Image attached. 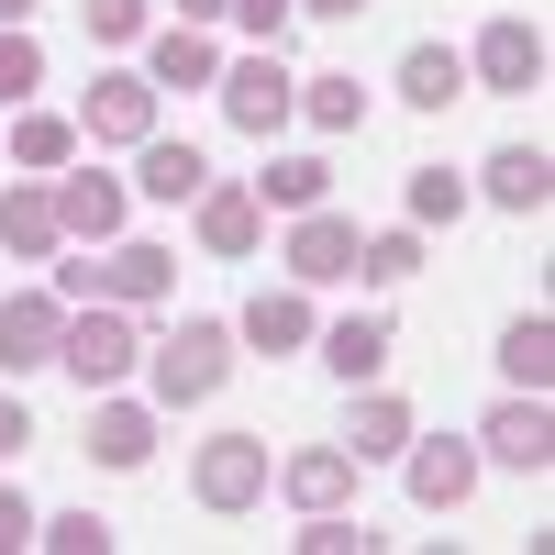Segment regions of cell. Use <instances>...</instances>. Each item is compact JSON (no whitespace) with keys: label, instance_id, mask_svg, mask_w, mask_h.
Wrapping results in <instances>:
<instances>
[{"label":"cell","instance_id":"1","mask_svg":"<svg viewBox=\"0 0 555 555\" xmlns=\"http://www.w3.org/2000/svg\"><path fill=\"white\" fill-rule=\"evenodd\" d=\"M234 378V322H178L167 345H145V400L156 411H201Z\"/></svg>","mask_w":555,"mask_h":555},{"label":"cell","instance_id":"2","mask_svg":"<svg viewBox=\"0 0 555 555\" xmlns=\"http://www.w3.org/2000/svg\"><path fill=\"white\" fill-rule=\"evenodd\" d=\"M167 289H178V256H167V245H122V234H112L101 256L56 267V300H67V311H78V300H122V311H156Z\"/></svg>","mask_w":555,"mask_h":555},{"label":"cell","instance_id":"3","mask_svg":"<svg viewBox=\"0 0 555 555\" xmlns=\"http://www.w3.org/2000/svg\"><path fill=\"white\" fill-rule=\"evenodd\" d=\"M56 366H67L89 400L122 389L133 366H145V334H133V311H122V300H78V311H67V334H56Z\"/></svg>","mask_w":555,"mask_h":555},{"label":"cell","instance_id":"4","mask_svg":"<svg viewBox=\"0 0 555 555\" xmlns=\"http://www.w3.org/2000/svg\"><path fill=\"white\" fill-rule=\"evenodd\" d=\"M267 489H278L267 434H211V444L190 455V500H201V512H222V522H234V512H256Z\"/></svg>","mask_w":555,"mask_h":555},{"label":"cell","instance_id":"5","mask_svg":"<svg viewBox=\"0 0 555 555\" xmlns=\"http://www.w3.org/2000/svg\"><path fill=\"white\" fill-rule=\"evenodd\" d=\"M211 101H222V122H234V133H256V145H267L278 122H300V78L278 67V44H256V56H234V67L211 78Z\"/></svg>","mask_w":555,"mask_h":555},{"label":"cell","instance_id":"6","mask_svg":"<svg viewBox=\"0 0 555 555\" xmlns=\"http://www.w3.org/2000/svg\"><path fill=\"white\" fill-rule=\"evenodd\" d=\"M156 101H167V89L145 67H101V78H89V112H78V145H145Z\"/></svg>","mask_w":555,"mask_h":555},{"label":"cell","instance_id":"7","mask_svg":"<svg viewBox=\"0 0 555 555\" xmlns=\"http://www.w3.org/2000/svg\"><path fill=\"white\" fill-rule=\"evenodd\" d=\"M478 467H522V478L555 467V411H544V389H512V400L478 423Z\"/></svg>","mask_w":555,"mask_h":555},{"label":"cell","instance_id":"8","mask_svg":"<svg viewBox=\"0 0 555 555\" xmlns=\"http://www.w3.org/2000/svg\"><path fill=\"white\" fill-rule=\"evenodd\" d=\"M400 478H411V512H467V500H478V434H444V444L411 434Z\"/></svg>","mask_w":555,"mask_h":555},{"label":"cell","instance_id":"9","mask_svg":"<svg viewBox=\"0 0 555 555\" xmlns=\"http://www.w3.org/2000/svg\"><path fill=\"white\" fill-rule=\"evenodd\" d=\"M467 78L478 89H500V101H522V89H544V34L522 23V12H500L478 44H467Z\"/></svg>","mask_w":555,"mask_h":555},{"label":"cell","instance_id":"10","mask_svg":"<svg viewBox=\"0 0 555 555\" xmlns=\"http://www.w3.org/2000/svg\"><path fill=\"white\" fill-rule=\"evenodd\" d=\"M0 245L23 267H56L67 256V222H56V178H0Z\"/></svg>","mask_w":555,"mask_h":555},{"label":"cell","instance_id":"11","mask_svg":"<svg viewBox=\"0 0 555 555\" xmlns=\"http://www.w3.org/2000/svg\"><path fill=\"white\" fill-rule=\"evenodd\" d=\"M56 334H67V300H56V289L0 300V378H34V366H56Z\"/></svg>","mask_w":555,"mask_h":555},{"label":"cell","instance_id":"12","mask_svg":"<svg viewBox=\"0 0 555 555\" xmlns=\"http://www.w3.org/2000/svg\"><path fill=\"white\" fill-rule=\"evenodd\" d=\"M356 222L345 211H289V278L300 289H334V278H356Z\"/></svg>","mask_w":555,"mask_h":555},{"label":"cell","instance_id":"13","mask_svg":"<svg viewBox=\"0 0 555 555\" xmlns=\"http://www.w3.org/2000/svg\"><path fill=\"white\" fill-rule=\"evenodd\" d=\"M322 334V311H311V289L289 278V289H256L245 311H234V345H256V356H300Z\"/></svg>","mask_w":555,"mask_h":555},{"label":"cell","instance_id":"14","mask_svg":"<svg viewBox=\"0 0 555 555\" xmlns=\"http://www.w3.org/2000/svg\"><path fill=\"white\" fill-rule=\"evenodd\" d=\"M145 455H156V400H122V389H101V411H89V467L133 478Z\"/></svg>","mask_w":555,"mask_h":555},{"label":"cell","instance_id":"15","mask_svg":"<svg viewBox=\"0 0 555 555\" xmlns=\"http://www.w3.org/2000/svg\"><path fill=\"white\" fill-rule=\"evenodd\" d=\"M122 211H133L122 178H101V167L56 178V222H67V245H112V234H122Z\"/></svg>","mask_w":555,"mask_h":555},{"label":"cell","instance_id":"16","mask_svg":"<svg viewBox=\"0 0 555 555\" xmlns=\"http://www.w3.org/2000/svg\"><path fill=\"white\" fill-rule=\"evenodd\" d=\"M411 434H423V423H411V400L366 378V389H356V423H345V455H356V467H400Z\"/></svg>","mask_w":555,"mask_h":555},{"label":"cell","instance_id":"17","mask_svg":"<svg viewBox=\"0 0 555 555\" xmlns=\"http://www.w3.org/2000/svg\"><path fill=\"white\" fill-rule=\"evenodd\" d=\"M278 489H289V512H345L356 500V455L345 444H300V455H278Z\"/></svg>","mask_w":555,"mask_h":555},{"label":"cell","instance_id":"18","mask_svg":"<svg viewBox=\"0 0 555 555\" xmlns=\"http://www.w3.org/2000/svg\"><path fill=\"white\" fill-rule=\"evenodd\" d=\"M190 211H201V245L211 256H256V234H267V201L245 190V178H211Z\"/></svg>","mask_w":555,"mask_h":555},{"label":"cell","instance_id":"19","mask_svg":"<svg viewBox=\"0 0 555 555\" xmlns=\"http://www.w3.org/2000/svg\"><path fill=\"white\" fill-rule=\"evenodd\" d=\"M478 201H489V211H544V201H555V156H544V145H500V156L478 167Z\"/></svg>","mask_w":555,"mask_h":555},{"label":"cell","instance_id":"20","mask_svg":"<svg viewBox=\"0 0 555 555\" xmlns=\"http://www.w3.org/2000/svg\"><path fill=\"white\" fill-rule=\"evenodd\" d=\"M133 190L178 211V201L211 190V167H201V145H178V133H145V145H133Z\"/></svg>","mask_w":555,"mask_h":555},{"label":"cell","instance_id":"21","mask_svg":"<svg viewBox=\"0 0 555 555\" xmlns=\"http://www.w3.org/2000/svg\"><path fill=\"white\" fill-rule=\"evenodd\" d=\"M145 78H156V89H211L222 56H211L201 23H156V34H145Z\"/></svg>","mask_w":555,"mask_h":555},{"label":"cell","instance_id":"22","mask_svg":"<svg viewBox=\"0 0 555 555\" xmlns=\"http://www.w3.org/2000/svg\"><path fill=\"white\" fill-rule=\"evenodd\" d=\"M311 345H322V366H334L345 389H366V378L389 366V322H378V311H345V322H322Z\"/></svg>","mask_w":555,"mask_h":555},{"label":"cell","instance_id":"23","mask_svg":"<svg viewBox=\"0 0 555 555\" xmlns=\"http://www.w3.org/2000/svg\"><path fill=\"white\" fill-rule=\"evenodd\" d=\"M0 156H12L23 178H67L78 167V122L67 112H12V145H0Z\"/></svg>","mask_w":555,"mask_h":555},{"label":"cell","instance_id":"24","mask_svg":"<svg viewBox=\"0 0 555 555\" xmlns=\"http://www.w3.org/2000/svg\"><path fill=\"white\" fill-rule=\"evenodd\" d=\"M400 101L411 112H455L467 101V56H455V44H411L400 56Z\"/></svg>","mask_w":555,"mask_h":555},{"label":"cell","instance_id":"25","mask_svg":"<svg viewBox=\"0 0 555 555\" xmlns=\"http://www.w3.org/2000/svg\"><path fill=\"white\" fill-rule=\"evenodd\" d=\"M245 190L267 211H322V201H334V167H322V156H267V178H245Z\"/></svg>","mask_w":555,"mask_h":555},{"label":"cell","instance_id":"26","mask_svg":"<svg viewBox=\"0 0 555 555\" xmlns=\"http://www.w3.org/2000/svg\"><path fill=\"white\" fill-rule=\"evenodd\" d=\"M356 278L411 289V278H423V222H389V234H366V245H356Z\"/></svg>","mask_w":555,"mask_h":555},{"label":"cell","instance_id":"27","mask_svg":"<svg viewBox=\"0 0 555 555\" xmlns=\"http://www.w3.org/2000/svg\"><path fill=\"white\" fill-rule=\"evenodd\" d=\"M500 378H512V389H544L555 378V322L544 311H522L512 334H500Z\"/></svg>","mask_w":555,"mask_h":555},{"label":"cell","instance_id":"28","mask_svg":"<svg viewBox=\"0 0 555 555\" xmlns=\"http://www.w3.org/2000/svg\"><path fill=\"white\" fill-rule=\"evenodd\" d=\"M300 122H311V133H356V122H366V89H356L345 67H322V78H300Z\"/></svg>","mask_w":555,"mask_h":555},{"label":"cell","instance_id":"29","mask_svg":"<svg viewBox=\"0 0 555 555\" xmlns=\"http://www.w3.org/2000/svg\"><path fill=\"white\" fill-rule=\"evenodd\" d=\"M467 201H478V190H467L455 167H411V190H400V222H423V234H434V222H455Z\"/></svg>","mask_w":555,"mask_h":555},{"label":"cell","instance_id":"30","mask_svg":"<svg viewBox=\"0 0 555 555\" xmlns=\"http://www.w3.org/2000/svg\"><path fill=\"white\" fill-rule=\"evenodd\" d=\"M300 555H366V544H378V533H366L356 512H300V533H289Z\"/></svg>","mask_w":555,"mask_h":555},{"label":"cell","instance_id":"31","mask_svg":"<svg viewBox=\"0 0 555 555\" xmlns=\"http://www.w3.org/2000/svg\"><path fill=\"white\" fill-rule=\"evenodd\" d=\"M34 89H44V44L34 34H0V112H23Z\"/></svg>","mask_w":555,"mask_h":555},{"label":"cell","instance_id":"32","mask_svg":"<svg viewBox=\"0 0 555 555\" xmlns=\"http://www.w3.org/2000/svg\"><path fill=\"white\" fill-rule=\"evenodd\" d=\"M78 12H89L101 44H145V34H156V0H78Z\"/></svg>","mask_w":555,"mask_h":555},{"label":"cell","instance_id":"33","mask_svg":"<svg viewBox=\"0 0 555 555\" xmlns=\"http://www.w3.org/2000/svg\"><path fill=\"white\" fill-rule=\"evenodd\" d=\"M34 544H56V555H112V522H101V512H56V522H34Z\"/></svg>","mask_w":555,"mask_h":555},{"label":"cell","instance_id":"34","mask_svg":"<svg viewBox=\"0 0 555 555\" xmlns=\"http://www.w3.org/2000/svg\"><path fill=\"white\" fill-rule=\"evenodd\" d=\"M222 23H245V44H278V34L300 23V0H234V12H222Z\"/></svg>","mask_w":555,"mask_h":555},{"label":"cell","instance_id":"35","mask_svg":"<svg viewBox=\"0 0 555 555\" xmlns=\"http://www.w3.org/2000/svg\"><path fill=\"white\" fill-rule=\"evenodd\" d=\"M12 544H34V500H23L12 478H0V555H12Z\"/></svg>","mask_w":555,"mask_h":555},{"label":"cell","instance_id":"36","mask_svg":"<svg viewBox=\"0 0 555 555\" xmlns=\"http://www.w3.org/2000/svg\"><path fill=\"white\" fill-rule=\"evenodd\" d=\"M23 444H34V411H23L12 389H0V455H23Z\"/></svg>","mask_w":555,"mask_h":555},{"label":"cell","instance_id":"37","mask_svg":"<svg viewBox=\"0 0 555 555\" xmlns=\"http://www.w3.org/2000/svg\"><path fill=\"white\" fill-rule=\"evenodd\" d=\"M222 12H234V0H178V23H201V34H211Z\"/></svg>","mask_w":555,"mask_h":555},{"label":"cell","instance_id":"38","mask_svg":"<svg viewBox=\"0 0 555 555\" xmlns=\"http://www.w3.org/2000/svg\"><path fill=\"white\" fill-rule=\"evenodd\" d=\"M300 12H311V23H356L366 0H300Z\"/></svg>","mask_w":555,"mask_h":555},{"label":"cell","instance_id":"39","mask_svg":"<svg viewBox=\"0 0 555 555\" xmlns=\"http://www.w3.org/2000/svg\"><path fill=\"white\" fill-rule=\"evenodd\" d=\"M34 23V0H0V34H23Z\"/></svg>","mask_w":555,"mask_h":555},{"label":"cell","instance_id":"40","mask_svg":"<svg viewBox=\"0 0 555 555\" xmlns=\"http://www.w3.org/2000/svg\"><path fill=\"white\" fill-rule=\"evenodd\" d=\"M0 167H12V156H0Z\"/></svg>","mask_w":555,"mask_h":555}]
</instances>
